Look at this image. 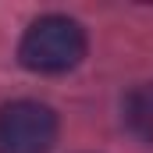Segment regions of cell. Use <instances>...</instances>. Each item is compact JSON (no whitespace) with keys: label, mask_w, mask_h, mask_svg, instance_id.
<instances>
[{"label":"cell","mask_w":153,"mask_h":153,"mask_svg":"<svg viewBox=\"0 0 153 153\" xmlns=\"http://www.w3.org/2000/svg\"><path fill=\"white\" fill-rule=\"evenodd\" d=\"M85 53V32L75 18H64V14H43L36 18L18 46V57L29 71H68L75 68Z\"/></svg>","instance_id":"cell-1"},{"label":"cell","mask_w":153,"mask_h":153,"mask_svg":"<svg viewBox=\"0 0 153 153\" xmlns=\"http://www.w3.org/2000/svg\"><path fill=\"white\" fill-rule=\"evenodd\" d=\"M125 125L132 128L135 139H143L146 146H153V82L135 85L125 96Z\"/></svg>","instance_id":"cell-3"},{"label":"cell","mask_w":153,"mask_h":153,"mask_svg":"<svg viewBox=\"0 0 153 153\" xmlns=\"http://www.w3.org/2000/svg\"><path fill=\"white\" fill-rule=\"evenodd\" d=\"M57 139V114L36 100L0 107V153H50Z\"/></svg>","instance_id":"cell-2"}]
</instances>
